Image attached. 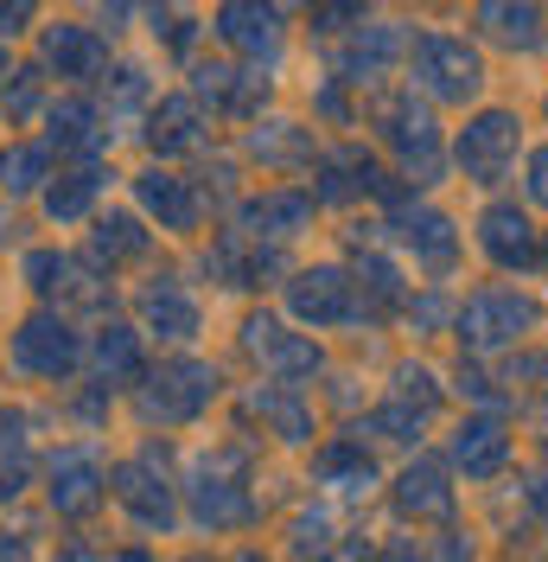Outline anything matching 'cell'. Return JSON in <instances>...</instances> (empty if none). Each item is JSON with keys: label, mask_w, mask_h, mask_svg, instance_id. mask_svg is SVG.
<instances>
[{"label": "cell", "mask_w": 548, "mask_h": 562, "mask_svg": "<svg viewBox=\"0 0 548 562\" xmlns=\"http://www.w3.org/2000/svg\"><path fill=\"white\" fill-rule=\"evenodd\" d=\"M409 90L427 109H472L491 83V65H484L479 38L453 33V26H427V33L409 38Z\"/></svg>", "instance_id": "cell-1"}, {"label": "cell", "mask_w": 548, "mask_h": 562, "mask_svg": "<svg viewBox=\"0 0 548 562\" xmlns=\"http://www.w3.org/2000/svg\"><path fill=\"white\" fill-rule=\"evenodd\" d=\"M536 294L529 288H504V281H491V288H472L459 307H453V339L466 358H491V351H516L529 333H536Z\"/></svg>", "instance_id": "cell-2"}, {"label": "cell", "mask_w": 548, "mask_h": 562, "mask_svg": "<svg viewBox=\"0 0 548 562\" xmlns=\"http://www.w3.org/2000/svg\"><path fill=\"white\" fill-rule=\"evenodd\" d=\"M370 128H377V140L396 154V167H402L409 186H434V179H441V167H446L441 115L421 103L414 90H389V97H377V103H370Z\"/></svg>", "instance_id": "cell-3"}, {"label": "cell", "mask_w": 548, "mask_h": 562, "mask_svg": "<svg viewBox=\"0 0 548 562\" xmlns=\"http://www.w3.org/2000/svg\"><path fill=\"white\" fill-rule=\"evenodd\" d=\"M516 160H523V115L504 103H484L466 115V128L453 135V167L472 179L479 192L491 186H504L516 173Z\"/></svg>", "instance_id": "cell-4"}, {"label": "cell", "mask_w": 548, "mask_h": 562, "mask_svg": "<svg viewBox=\"0 0 548 562\" xmlns=\"http://www.w3.org/2000/svg\"><path fill=\"white\" fill-rule=\"evenodd\" d=\"M389 231H396V249L409 256L421 276L446 281L453 269H459V224H453L441 205L402 192V199H389Z\"/></svg>", "instance_id": "cell-5"}, {"label": "cell", "mask_w": 548, "mask_h": 562, "mask_svg": "<svg viewBox=\"0 0 548 562\" xmlns=\"http://www.w3.org/2000/svg\"><path fill=\"white\" fill-rule=\"evenodd\" d=\"M409 38H414L409 20H364L357 33H344L339 45H326L332 77H339L344 90H370V83H383L389 70L409 58Z\"/></svg>", "instance_id": "cell-6"}, {"label": "cell", "mask_w": 548, "mask_h": 562, "mask_svg": "<svg viewBox=\"0 0 548 562\" xmlns=\"http://www.w3.org/2000/svg\"><path fill=\"white\" fill-rule=\"evenodd\" d=\"M357 199H402V186L383 173V160L357 140H339V147H319L312 160V205H357Z\"/></svg>", "instance_id": "cell-7"}, {"label": "cell", "mask_w": 548, "mask_h": 562, "mask_svg": "<svg viewBox=\"0 0 548 562\" xmlns=\"http://www.w3.org/2000/svg\"><path fill=\"white\" fill-rule=\"evenodd\" d=\"M192 518L205 530H242L255 525V492L242 473V448H217L192 480Z\"/></svg>", "instance_id": "cell-8"}, {"label": "cell", "mask_w": 548, "mask_h": 562, "mask_svg": "<svg viewBox=\"0 0 548 562\" xmlns=\"http://www.w3.org/2000/svg\"><path fill=\"white\" fill-rule=\"evenodd\" d=\"M287 314L312 326V333H332V326H357L364 307H357V281L339 262H312V269H294L287 276Z\"/></svg>", "instance_id": "cell-9"}, {"label": "cell", "mask_w": 548, "mask_h": 562, "mask_svg": "<svg viewBox=\"0 0 548 562\" xmlns=\"http://www.w3.org/2000/svg\"><path fill=\"white\" fill-rule=\"evenodd\" d=\"M242 351L269 371L274 384H307V378L326 371L319 339H312V333H294L287 319H274V314H249L242 319Z\"/></svg>", "instance_id": "cell-10"}, {"label": "cell", "mask_w": 548, "mask_h": 562, "mask_svg": "<svg viewBox=\"0 0 548 562\" xmlns=\"http://www.w3.org/2000/svg\"><path fill=\"white\" fill-rule=\"evenodd\" d=\"M217 403V371L198 364V358H172L160 364L147 384H140V416L172 428V422H198Z\"/></svg>", "instance_id": "cell-11"}, {"label": "cell", "mask_w": 548, "mask_h": 562, "mask_svg": "<svg viewBox=\"0 0 548 562\" xmlns=\"http://www.w3.org/2000/svg\"><path fill=\"white\" fill-rule=\"evenodd\" d=\"M210 33L224 38L242 65L274 70L281 52H287V13H281L274 0H224L217 20H210Z\"/></svg>", "instance_id": "cell-12"}, {"label": "cell", "mask_w": 548, "mask_h": 562, "mask_svg": "<svg viewBox=\"0 0 548 562\" xmlns=\"http://www.w3.org/2000/svg\"><path fill=\"white\" fill-rule=\"evenodd\" d=\"M472 237H479V256L498 276H529L536 249H543V231L529 224V211L516 205V199H491L479 211V224H472Z\"/></svg>", "instance_id": "cell-13"}, {"label": "cell", "mask_w": 548, "mask_h": 562, "mask_svg": "<svg viewBox=\"0 0 548 562\" xmlns=\"http://www.w3.org/2000/svg\"><path fill=\"white\" fill-rule=\"evenodd\" d=\"M192 103L210 115H224V122H255V115H269L274 103V77L255 65H198V90H192Z\"/></svg>", "instance_id": "cell-14"}, {"label": "cell", "mask_w": 548, "mask_h": 562, "mask_svg": "<svg viewBox=\"0 0 548 562\" xmlns=\"http://www.w3.org/2000/svg\"><path fill=\"white\" fill-rule=\"evenodd\" d=\"M312 192H300V186H262L255 199H242L237 211V237H249V244H294V237H307L312 231Z\"/></svg>", "instance_id": "cell-15"}, {"label": "cell", "mask_w": 548, "mask_h": 562, "mask_svg": "<svg viewBox=\"0 0 548 562\" xmlns=\"http://www.w3.org/2000/svg\"><path fill=\"white\" fill-rule=\"evenodd\" d=\"M389 505L409 518V525H446L453 512H459V492H453V467L434 454H414L402 473H396V486H389Z\"/></svg>", "instance_id": "cell-16"}, {"label": "cell", "mask_w": 548, "mask_h": 562, "mask_svg": "<svg viewBox=\"0 0 548 562\" xmlns=\"http://www.w3.org/2000/svg\"><path fill=\"white\" fill-rule=\"evenodd\" d=\"M242 154L262 167V173H312L319 160V135L294 115H255L249 135H242Z\"/></svg>", "instance_id": "cell-17"}, {"label": "cell", "mask_w": 548, "mask_h": 562, "mask_svg": "<svg viewBox=\"0 0 548 562\" xmlns=\"http://www.w3.org/2000/svg\"><path fill=\"white\" fill-rule=\"evenodd\" d=\"M446 467L466 480H498L511 467V428L504 416H466L446 435Z\"/></svg>", "instance_id": "cell-18"}, {"label": "cell", "mask_w": 548, "mask_h": 562, "mask_svg": "<svg viewBox=\"0 0 548 562\" xmlns=\"http://www.w3.org/2000/svg\"><path fill=\"white\" fill-rule=\"evenodd\" d=\"M472 26L504 52H543L548 7L543 0H472Z\"/></svg>", "instance_id": "cell-19"}, {"label": "cell", "mask_w": 548, "mask_h": 562, "mask_svg": "<svg viewBox=\"0 0 548 562\" xmlns=\"http://www.w3.org/2000/svg\"><path fill=\"white\" fill-rule=\"evenodd\" d=\"M242 409L262 422L274 441H287V448H307L312 428H319V422H312V403L300 396V384H274V378L249 390V396H242Z\"/></svg>", "instance_id": "cell-20"}, {"label": "cell", "mask_w": 548, "mask_h": 562, "mask_svg": "<svg viewBox=\"0 0 548 562\" xmlns=\"http://www.w3.org/2000/svg\"><path fill=\"white\" fill-rule=\"evenodd\" d=\"M312 480L326 492H344V498H364L377 486V460L364 448V435H332L319 454H312Z\"/></svg>", "instance_id": "cell-21"}, {"label": "cell", "mask_w": 548, "mask_h": 562, "mask_svg": "<svg viewBox=\"0 0 548 562\" xmlns=\"http://www.w3.org/2000/svg\"><path fill=\"white\" fill-rule=\"evenodd\" d=\"M351 281H357V307H364V319H389V314L409 307V281H402V269H396V256H383V249H357Z\"/></svg>", "instance_id": "cell-22"}, {"label": "cell", "mask_w": 548, "mask_h": 562, "mask_svg": "<svg viewBox=\"0 0 548 562\" xmlns=\"http://www.w3.org/2000/svg\"><path fill=\"white\" fill-rule=\"evenodd\" d=\"M140 205L160 217V231H172V237H192L198 231V217H205V205H198V192H192V179L179 173H140Z\"/></svg>", "instance_id": "cell-23"}, {"label": "cell", "mask_w": 548, "mask_h": 562, "mask_svg": "<svg viewBox=\"0 0 548 562\" xmlns=\"http://www.w3.org/2000/svg\"><path fill=\"white\" fill-rule=\"evenodd\" d=\"M210 276L224 288H262L269 276H281V249L269 244H249V237H224L210 249Z\"/></svg>", "instance_id": "cell-24"}, {"label": "cell", "mask_w": 548, "mask_h": 562, "mask_svg": "<svg viewBox=\"0 0 548 562\" xmlns=\"http://www.w3.org/2000/svg\"><path fill=\"white\" fill-rule=\"evenodd\" d=\"M140 319H147L160 339H198V301H192L172 276H160L140 294Z\"/></svg>", "instance_id": "cell-25"}, {"label": "cell", "mask_w": 548, "mask_h": 562, "mask_svg": "<svg viewBox=\"0 0 548 562\" xmlns=\"http://www.w3.org/2000/svg\"><path fill=\"white\" fill-rule=\"evenodd\" d=\"M153 147L160 154H198L210 140V122H205V109L192 103V97H167V103L153 109Z\"/></svg>", "instance_id": "cell-26"}, {"label": "cell", "mask_w": 548, "mask_h": 562, "mask_svg": "<svg viewBox=\"0 0 548 562\" xmlns=\"http://www.w3.org/2000/svg\"><path fill=\"white\" fill-rule=\"evenodd\" d=\"M122 505H128L135 525H147V530L172 525V486L153 473V454L140 460V467H122Z\"/></svg>", "instance_id": "cell-27"}, {"label": "cell", "mask_w": 548, "mask_h": 562, "mask_svg": "<svg viewBox=\"0 0 548 562\" xmlns=\"http://www.w3.org/2000/svg\"><path fill=\"white\" fill-rule=\"evenodd\" d=\"M20 364L38 371V378H65L70 364H77V339H70V326H58V319H33V326L20 333Z\"/></svg>", "instance_id": "cell-28"}, {"label": "cell", "mask_w": 548, "mask_h": 562, "mask_svg": "<svg viewBox=\"0 0 548 562\" xmlns=\"http://www.w3.org/2000/svg\"><path fill=\"white\" fill-rule=\"evenodd\" d=\"M383 403H396V409H409L414 422H427V428H434L446 390H441V378H434L427 364H396V378H389V396H383Z\"/></svg>", "instance_id": "cell-29"}, {"label": "cell", "mask_w": 548, "mask_h": 562, "mask_svg": "<svg viewBox=\"0 0 548 562\" xmlns=\"http://www.w3.org/2000/svg\"><path fill=\"white\" fill-rule=\"evenodd\" d=\"M52 498H58V512H90V505L103 498V473H96V460L90 454L58 460V473H52Z\"/></svg>", "instance_id": "cell-30"}, {"label": "cell", "mask_w": 548, "mask_h": 562, "mask_svg": "<svg viewBox=\"0 0 548 562\" xmlns=\"http://www.w3.org/2000/svg\"><path fill=\"white\" fill-rule=\"evenodd\" d=\"M45 58L58 65V77H90V70L103 65V38L83 33V26H58V33L45 38Z\"/></svg>", "instance_id": "cell-31"}, {"label": "cell", "mask_w": 548, "mask_h": 562, "mask_svg": "<svg viewBox=\"0 0 548 562\" xmlns=\"http://www.w3.org/2000/svg\"><path fill=\"white\" fill-rule=\"evenodd\" d=\"M287 550H294V562H332L339 557L332 518H326V512H294V525H287Z\"/></svg>", "instance_id": "cell-32"}, {"label": "cell", "mask_w": 548, "mask_h": 562, "mask_svg": "<svg viewBox=\"0 0 548 562\" xmlns=\"http://www.w3.org/2000/svg\"><path fill=\"white\" fill-rule=\"evenodd\" d=\"M364 13H370V0H319L307 20H312V38H319V45H339L344 33L364 26Z\"/></svg>", "instance_id": "cell-33"}, {"label": "cell", "mask_w": 548, "mask_h": 562, "mask_svg": "<svg viewBox=\"0 0 548 562\" xmlns=\"http://www.w3.org/2000/svg\"><path fill=\"white\" fill-rule=\"evenodd\" d=\"M96 249H103L109 262H128V256H140V249H147V231H140L135 217H103Z\"/></svg>", "instance_id": "cell-34"}, {"label": "cell", "mask_w": 548, "mask_h": 562, "mask_svg": "<svg viewBox=\"0 0 548 562\" xmlns=\"http://www.w3.org/2000/svg\"><path fill=\"white\" fill-rule=\"evenodd\" d=\"M96 358H103V371H109V378H135V371H140V346H135V333L109 326V333H103V346H96Z\"/></svg>", "instance_id": "cell-35"}, {"label": "cell", "mask_w": 548, "mask_h": 562, "mask_svg": "<svg viewBox=\"0 0 548 562\" xmlns=\"http://www.w3.org/2000/svg\"><path fill=\"white\" fill-rule=\"evenodd\" d=\"M312 115H319V122H339V128L357 122V109H351V97H344L339 77H319V83H312Z\"/></svg>", "instance_id": "cell-36"}, {"label": "cell", "mask_w": 548, "mask_h": 562, "mask_svg": "<svg viewBox=\"0 0 548 562\" xmlns=\"http://www.w3.org/2000/svg\"><path fill=\"white\" fill-rule=\"evenodd\" d=\"M402 319L414 326V339H427V333H441V326H446V294H441V281H434V288H427L421 301L409 294V307H402Z\"/></svg>", "instance_id": "cell-37"}, {"label": "cell", "mask_w": 548, "mask_h": 562, "mask_svg": "<svg viewBox=\"0 0 548 562\" xmlns=\"http://www.w3.org/2000/svg\"><path fill=\"white\" fill-rule=\"evenodd\" d=\"M453 378H459V390H466V396H472V403H484V416H498V409H504V396H498V378H491V371H484L479 358H459V371H453Z\"/></svg>", "instance_id": "cell-38"}, {"label": "cell", "mask_w": 548, "mask_h": 562, "mask_svg": "<svg viewBox=\"0 0 548 562\" xmlns=\"http://www.w3.org/2000/svg\"><path fill=\"white\" fill-rule=\"evenodd\" d=\"M427 562H479V543L466 530H441V537H427Z\"/></svg>", "instance_id": "cell-39"}, {"label": "cell", "mask_w": 548, "mask_h": 562, "mask_svg": "<svg viewBox=\"0 0 548 562\" xmlns=\"http://www.w3.org/2000/svg\"><path fill=\"white\" fill-rule=\"evenodd\" d=\"M90 179L96 173H77L70 186H58V192H52V217H77V211L90 205Z\"/></svg>", "instance_id": "cell-40"}, {"label": "cell", "mask_w": 548, "mask_h": 562, "mask_svg": "<svg viewBox=\"0 0 548 562\" xmlns=\"http://www.w3.org/2000/svg\"><path fill=\"white\" fill-rule=\"evenodd\" d=\"M504 384H548V358L543 351H523V358H511V371H504Z\"/></svg>", "instance_id": "cell-41"}, {"label": "cell", "mask_w": 548, "mask_h": 562, "mask_svg": "<svg viewBox=\"0 0 548 562\" xmlns=\"http://www.w3.org/2000/svg\"><path fill=\"white\" fill-rule=\"evenodd\" d=\"M523 498H529V512H536V525H548V460L529 473V486H523Z\"/></svg>", "instance_id": "cell-42"}, {"label": "cell", "mask_w": 548, "mask_h": 562, "mask_svg": "<svg viewBox=\"0 0 548 562\" xmlns=\"http://www.w3.org/2000/svg\"><path fill=\"white\" fill-rule=\"evenodd\" d=\"M529 205H548V147L529 154Z\"/></svg>", "instance_id": "cell-43"}, {"label": "cell", "mask_w": 548, "mask_h": 562, "mask_svg": "<svg viewBox=\"0 0 548 562\" xmlns=\"http://www.w3.org/2000/svg\"><path fill=\"white\" fill-rule=\"evenodd\" d=\"M33 7L38 0H0V33H20V26L33 20Z\"/></svg>", "instance_id": "cell-44"}, {"label": "cell", "mask_w": 548, "mask_h": 562, "mask_svg": "<svg viewBox=\"0 0 548 562\" xmlns=\"http://www.w3.org/2000/svg\"><path fill=\"white\" fill-rule=\"evenodd\" d=\"M7 173H13V186H38V154H13Z\"/></svg>", "instance_id": "cell-45"}, {"label": "cell", "mask_w": 548, "mask_h": 562, "mask_svg": "<svg viewBox=\"0 0 548 562\" xmlns=\"http://www.w3.org/2000/svg\"><path fill=\"white\" fill-rule=\"evenodd\" d=\"M383 562H427V543L402 537V543H389V550H383Z\"/></svg>", "instance_id": "cell-46"}, {"label": "cell", "mask_w": 548, "mask_h": 562, "mask_svg": "<svg viewBox=\"0 0 548 562\" xmlns=\"http://www.w3.org/2000/svg\"><path fill=\"white\" fill-rule=\"evenodd\" d=\"M536 262H543V269H548V231H543V249H536Z\"/></svg>", "instance_id": "cell-47"}, {"label": "cell", "mask_w": 548, "mask_h": 562, "mask_svg": "<svg viewBox=\"0 0 548 562\" xmlns=\"http://www.w3.org/2000/svg\"><path fill=\"white\" fill-rule=\"evenodd\" d=\"M294 7H307V13H312V7H319V0H294Z\"/></svg>", "instance_id": "cell-48"}, {"label": "cell", "mask_w": 548, "mask_h": 562, "mask_svg": "<svg viewBox=\"0 0 548 562\" xmlns=\"http://www.w3.org/2000/svg\"><path fill=\"white\" fill-rule=\"evenodd\" d=\"M242 562H269V557H255V550H249V557H242Z\"/></svg>", "instance_id": "cell-49"}, {"label": "cell", "mask_w": 548, "mask_h": 562, "mask_svg": "<svg viewBox=\"0 0 548 562\" xmlns=\"http://www.w3.org/2000/svg\"><path fill=\"white\" fill-rule=\"evenodd\" d=\"M185 562H210V557H185Z\"/></svg>", "instance_id": "cell-50"}, {"label": "cell", "mask_w": 548, "mask_h": 562, "mask_svg": "<svg viewBox=\"0 0 548 562\" xmlns=\"http://www.w3.org/2000/svg\"><path fill=\"white\" fill-rule=\"evenodd\" d=\"M543 122H548V97H543Z\"/></svg>", "instance_id": "cell-51"}, {"label": "cell", "mask_w": 548, "mask_h": 562, "mask_svg": "<svg viewBox=\"0 0 548 562\" xmlns=\"http://www.w3.org/2000/svg\"><path fill=\"white\" fill-rule=\"evenodd\" d=\"M543 428H548V403H543Z\"/></svg>", "instance_id": "cell-52"}, {"label": "cell", "mask_w": 548, "mask_h": 562, "mask_svg": "<svg viewBox=\"0 0 548 562\" xmlns=\"http://www.w3.org/2000/svg\"><path fill=\"white\" fill-rule=\"evenodd\" d=\"M543 45H548V33H543Z\"/></svg>", "instance_id": "cell-53"}]
</instances>
